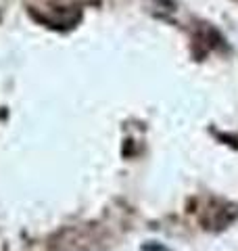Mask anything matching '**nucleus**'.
I'll list each match as a JSON object with an SVG mask.
<instances>
[{"label": "nucleus", "mask_w": 238, "mask_h": 251, "mask_svg": "<svg viewBox=\"0 0 238 251\" xmlns=\"http://www.w3.org/2000/svg\"><path fill=\"white\" fill-rule=\"evenodd\" d=\"M155 4H159L161 9H167V11H173L176 9V0H153Z\"/></svg>", "instance_id": "f257e3e1"}]
</instances>
